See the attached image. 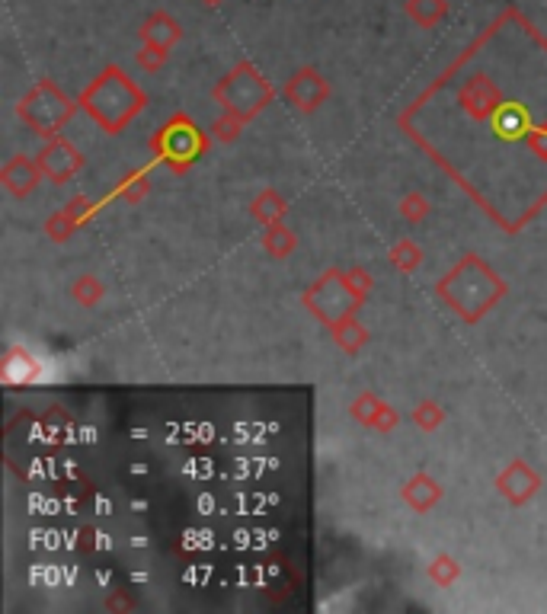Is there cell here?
I'll return each instance as SVG.
<instances>
[{
    "label": "cell",
    "mask_w": 547,
    "mask_h": 614,
    "mask_svg": "<svg viewBox=\"0 0 547 614\" xmlns=\"http://www.w3.org/2000/svg\"><path fill=\"white\" fill-rule=\"evenodd\" d=\"M144 39H148L154 48H160V52H164V48H170L176 39H180V26H176L173 20L167 13H154L148 23H144Z\"/></svg>",
    "instance_id": "6da1fadb"
},
{
    "label": "cell",
    "mask_w": 547,
    "mask_h": 614,
    "mask_svg": "<svg viewBox=\"0 0 547 614\" xmlns=\"http://www.w3.org/2000/svg\"><path fill=\"white\" fill-rule=\"evenodd\" d=\"M445 10H448L445 0H407V13L423 26H432L436 20H442Z\"/></svg>",
    "instance_id": "7a4b0ae2"
},
{
    "label": "cell",
    "mask_w": 547,
    "mask_h": 614,
    "mask_svg": "<svg viewBox=\"0 0 547 614\" xmlns=\"http://www.w3.org/2000/svg\"><path fill=\"white\" fill-rule=\"evenodd\" d=\"M205 4H221V0H205Z\"/></svg>",
    "instance_id": "3957f363"
}]
</instances>
